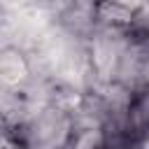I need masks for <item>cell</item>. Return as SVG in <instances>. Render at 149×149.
Instances as JSON below:
<instances>
[{
  "instance_id": "6da1fadb",
  "label": "cell",
  "mask_w": 149,
  "mask_h": 149,
  "mask_svg": "<svg viewBox=\"0 0 149 149\" xmlns=\"http://www.w3.org/2000/svg\"><path fill=\"white\" fill-rule=\"evenodd\" d=\"M23 135L30 149H65L72 137V126L61 109H42L26 123Z\"/></svg>"
},
{
  "instance_id": "7a4b0ae2",
  "label": "cell",
  "mask_w": 149,
  "mask_h": 149,
  "mask_svg": "<svg viewBox=\"0 0 149 149\" xmlns=\"http://www.w3.org/2000/svg\"><path fill=\"white\" fill-rule=\"evenodd\" d=\"M30 61L23 49L14 44L0 47V86L21 88L30 81Z\"/></svg>"
},
{
  "instance_id": "3957f363",
  "label": "cell",
  "mask_w": 149,
  "mask_h": 149,
  "mask_svg": "<svg viewBox=\"0 0 149 149\" xmlns=\"http://www.w3.org/2000/svg\"><path fill=\"white\" fill-rule=\"evenodd\" d=\"M93 14H95V19L102 26H107L112 30H126V28H130L135 23V16H137V14H133V12H128V9L119 7V5H112L107 0H98L95 7H93Z\"/></svg>"
},
{
  "instance_id": "277c9868",
  "label": "cell",
  "mask_w": 149,
  "mask_h": 149,
  "mask_svg": "<svg viewBox=\"0 0 149 149\" xmlns=\"http://www.w3.org/2000/svg\"><path fill=\"white\" fill-rule=\"evenodd\" d=\"M65 149H105V137L100 130H93V128H86L79 133L72 130V137Z\"/></svg>"
},
{
  "instance_id": "5b68a950",
  "label": "cell",
  "mask_w": 149,
  "mask_h": 149,
  "mask_svg": "<svg viewBox=\"0 0 149 149\" xmlns=\"http://www.w3.org/2000/svg\"><path fill=\"white\" fill-rule=\"evenodd\" d=\"M107 2L119 5V7H123V9L133 12V14H140V12L144 9V5H147V0H107Z\"/></svg>"
},
{
  "instance_id": "8992f818",
  "label": "cell",
  "mask_w": 149,
  "mask_h": 149,
  "mask_svg": "<svg viewBox=\"0 0 149 149\" xmlns=\"http://www.w3.org/2000/svg\"><path fill=\"white\" fill-rule=\"evenodd\" d=\"M140 149H149V135H147V137L140 142Z\"/></svg>"
}]
</instances>
